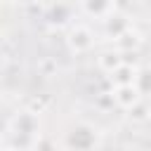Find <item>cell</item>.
Instances as JSON below:
<instances>
[{
  "mask_svg": "<svg viewBox=\"0 0 151 151\" xmlns=\"http://www.w3.org/2000/svg\"><path fill=\"white\" fill-rule=\"evenodd\" d=\"M99 139H101L99 130L87 120L73 123L64 132V146L68 151H97L99 149Z\"/></svg>",
  "mask_w": 151,
  "mask_h": 151,
  "instance_id": "obj_1",
  "label": "cell"
},
{
  "mask_svg": "<svg viewBox=\"0 0 151 151\" xmlns=\"http://www.w3.org/2000/svg\"><path fill=\"white\" fill-rule=\"evenodd\" d=\"M66 45L73 54H85L94 47V33L85 24H73L66 33Z\"/></svg>",
  "mask_w": 151,
  "mask_h": 151,
  "instance_id": "obj_2",
  "label": "cell"
},
{
  "mask_svg": "<svg viewBox=\"0 0 151 151\" xmlns=\"http://www.w3.org/2000/svg\"><path fill=\"white\" fill-rule=\"evenodd\" d=\"M111 99H113V104H116L118 109L132 111L144 97L139 94V90H137L134 85H123V87H113V90H111Z\"/></svg>",
  "mask_w": 151,
  "mask_h": 151,
  "instance_id": "obj_3",
  "label": "cell"
},
{
  "mask_svg": "<svg viewBox=\"0 0 151 151\" xmlns=\"http://www.w3.org/2000/svg\"><path fill=\"white\" fill-rule=\"evenodd\" d=\"M127 61H125V57L118 52V50H111V52H101L99 57H97V66L104 71V73H109V76H113L118 68H123Z\"/></svg>",
  "mask_w": 151,
  "mask_h": 151,
  "instance_id": "obj_4",
  "label": "cell"
},
{
  "mask_svg": "<svg viewBox=\"0 0 151 151\" xmlns=\"http://www.w3.org/2000/svg\"><path fill=\"white\" fill-rule=\"evenodd\" d=\"M142 45V35H139V31L137 28H127L125 33H120L118 38H116V50L120 52V54H125V52H132V50H137Z\"/></svg>",
  "mask_w": 151,
  "mask_h": 151,
  "instance_id": "obj_5",
  "label": "cell"
},
{
  "mask_svg": "<svg viewBox=\"0 0 151 151\" xmlns=\"http://www.w3.org/2000/svg\"><path fill=\"white\" fill-rule=\"evenodd\" d=\"M134 87L139 90V94L144 99H151V66L137 68V78H134Z\"/></svg>",
  "mask_w": 151,
  "mask_h": 151,
  "instance_id": "obj_6",
  "label": "cell"
}]
</instances>
